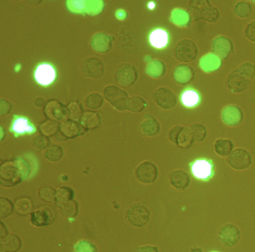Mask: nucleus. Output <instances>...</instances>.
<instances>
[{"label": "nucleus", "mask_w": 255, "mask_h": 252, "mask_svg": "<svg viewBox=\"0 0 255 252\" xmlns=\"http://www.w3.org/2000/svg\"><path fill=\"white\" fill-rule=\"evenodd\" d=\"M160 130V125L155 118L150 115L145 116L141 123V131L147 137H153L157 135Z\"/></svg>", "instance_id": "obj_28"}, {"label": "nucleus", "mask_w": 255, "mask_h": 252, "mask_svg": "<svg viewBox=\"0 0 255 252\" xmlns=\"http://www.w3.org/2000/svg\"><path fill=\"white\" fill-rule=\"evenodd\" d=\"M23 180V176L16 162L7 161L0 167V183L5 187H12Z\"/></svg>", "instance_id": "obj_4"}, {"label": "nucleus", "mask_w": 255, "mask_h": 252, "mask_svg": "<svg viewBox=\"0 0 255 252\" xmlns=\"http://www.w3.org/2000/svg\"><path fill=\"white\" fill-rule=\"evenodd\" d=\"M135 174L140 183L150 184L157 179L158 169L153 162L144 161L137 166Z\"/></svg>", "instance_id": "obj_13"}, {"label": "nucleus", "mask_w": 255, "mask_h": 252, "mask_svg": "<svg viewBox=\"0 0 255 252\" xmlns=\"http://www.w3.org/2000/svg\"><path fill=\"white\" fill-rule=\"evenodd\" d=\"M222 120L228 126H239L243 121V110L238 106H226L222 111Z\"/></svg>", "instance_id": "obj_18"}, {"label": "nucleus", "mask_w": 255, "mask_h": 252, "mask_svg": "<svg viewBox=\"0 0 255 252\" xmlns=\"http://www.w3.org/2000/svg\"><path fill=\"white\" fill-rule=\"evenodd\" d=\"M4 138H5V129H4L3 126H1V141H2Z\"/></svg>", "instance_id": "obj_54"}, {"label": "nucleus", "mask_w": 255, "mask_h": 252, "mask_svg": "<svg viewBox=\"0 0 255 252\" xmlns=\"http://www.w3.org/2000/svg\"><path fill=\"white\" fill-rule=\"evenodd\" d=\"M150 44L156 49L165 48L168 44L169 37L168 32L162 29L153 30L150 35Z\"/></svg>", "instance_id": "obj_30"}, {"label": "nucleus", "mask_w": 255, "mask_h": 252, "mask_svg": "<svg viewBox=\"0 0 255 252\" xmlns=\"http://www.w3.org/2000/svg\"><path fill=\"white\" fill-rule=\"evenodd\" d=\"M138 252H159L157 248L154 246H146L139 248Z\"/></svg>", "instance_id": "obj_51"}, {"label": "nucleus", "mask_w": 255, "mask_h": 252, "mask_svg": "<svg viewBox=\"0 0 255 252\" xmlns=\"http://www.w3.org/2000/svg\"><path fill=\"white\" fill-rule=\"evenodd\" d=\"M59 208L61 209V211L62 212L63 214L70 216V217H74V216H77V213H78V204L74 200H71L69 202L64 204Z\"/></svg>", "instance_id": "obj_43"}, {"label": "nucleus", "mask_w": 255, "mask_h": 252, "mask_svg": "<svg viewBox=\"0 0 255 252\" xmlns=\"http://www.w3.org/2000/svg\"><path fill=\"white\" fill-rule=\"evenodd\" d=\"M85 132L86 129L81 125L71 119L62 122L60 125V133L65 137V140L76 138L79 135H83Z\"/></svg>", "instance_id": "obj_22"}, {"label": "nucleus", "mask_w": 255, "mask_h": 252, "mask_svg": "<svg viewBox=\"0 0 255 252\" xmlns=\"http://www.w3.org/2000/svg\"><path fill=\"white\" fill-rule=\"evenodd\" d=\"M115 78L118 84L122 87H129L136 82L138 72L133 65L129 63H122L118 66L115 73Z\"/></svg>", "instance_id": "obj_8"}, {"label": "nucleus", "mask_w": 255, "mask_h": 252, "mask_svg": "<svg viewBox=\"0 0 255 252\" xmlns=\"http://www.w3.org/2000/svg\"><path fill=\"white\" fill-rule=\"evenodd\" d=\"M74 191L69 187H62L58 189L56 195V204L59 207L73 200Z\"/></svg>", "instance_id": "obj_34"}, {"label": "nucleus", "mask_w": 255, "mask_h": 252, "mask_svg": "<svg viewBox=\"0 0 255 252\" xmlns=\"http://www.w3.org/2000/svg\"><path fill=\"white\" fill-rule=\"evenodd\" d=\"M255 77V65L246 62L241 64L228 75L227 85L232 93L244 92Z\"/></svg>", "instance_id": "obj_1"}, {"label": "nucleus", "mask_w": 255, "mask_h": 252, "mask_svg": "<svg viewBox=\"0 0 255 252\" xmlns=\"http://www.w3.org/2000/svg\"><path fill=\"white\" fill-rule=\"evenodd\" d=\"M154 100L156 104L164 110H171L177 103L175 94L167 87L158 88L154 92Z\"/></svg>", "instance_id": "obj_14"}, {"label": "nucleus", "mask_w": 255, "mask_h": 252, "mask_svg": "<svg viewBox=\"0 0 255 252\" xmlns=\"http://www.w3.org/2000/svg\"><path fill=\"white\" fill-rule=\"evenodd\" d=\"M56 192L51 187L41 188L39 191V197L46 202L52 203L56 201Z\"/></svg>", "instance_id": "obj_45"}, {"label": "nucleus", "mask_w": 255, "mask_h": 252, "mask_svg": "<svg viewBox=\"0 0 255 252\" xmlns=\"http://www.w3.org/2000/svg\"><path fill=\"white\" fill-rule=\"evenodd\" d=\"M33 208L32 201L28 198H20L16 201L15 209L17 213L21 215H26L30 213Z\"/></svg>", "instance_id": "obj_42"}, {"label": "nucleus", "mask_w": 255, "mask_h": 252, "mask_svg": "<svg viewBox=\"0 0 255 252\" xmlns=\"http://www.w3.org/2000/svg\"><path fill=\"white\" fill-rule=\"evenodd\" d=\"M252 162L250 153L243 148L235 149L228 156V165L234 170L247 169L252 165Z\"/></svg>", "instance_id": "obj_11"}, {"label": "nucleus", "mask_w": 255, "mask_h": 252, "mask_svg": "<svg viewBox=\"0 0 255 252\" xmlns=\"http://www.w3.org/2000/svg\"><path fill=\"white\" fill-rule=\"evenodd\" d=\"M103 104H104V98L99 93L93 92L86 97V107L91 110H98L102 107Z\"/></svg>", "instance_id": "obj_39"}, {"label": "nucleus", "mask_w": 255, "mask_h": 252, "mask_svg": "<svg viewBox=\"0 0 255 252\" xmlns=\"http://www.w3.org/2000/svg\"><path fill=\"white\" fill-rule=\"evenodd\" d=\"M221 243L225 246H233L238 243L240 239V231L237 227L232 224L224 225L219 233Z\"/></svg>", "instance_id": "obj_20"}, {"label": "nucleus", "mask_w": 255, "mask_h": 252, "mask_svg": "<svg viewBox=\"0 0 255 252\" xmlns=\"http://www.w3.org/2000/svg\"><path fill=\"white\" fill-rule=\"evenodd\" d=\"M191 252H203L202 249L200 248H194V249H191Z\"/></svg>", "instance_id": "obj_55"}, {"label": "nucleus", "mask_w": 255, "mask_h": 252, "mask_svg": "<svg viewBox=\"0 0 255 252\" xmlns=\"http://www.w3.org/2000/svg\"><path fill=\"white\" fill-rule=\"evenodd\" d=\"M62 156H63V150L60 146L56 144L49 147L45 153L46 159L51 162H58L62 159Z\"/></svg>", "instance_id": "obj_40"}, {"label": "nucleus", "mask_w": 255, "mask_h": 252, "mask_svg": "<svg viewBox=\"0 0 255 252\" xmlns=\"http://www.w3.org/2000/svg\"><path fill=\"white\" fill-rule=\"evenodd\" d=\"M12 105L9 101L5 99L0 100V115L2 116H6L11 113Z\"/></svg>", "instance_id": "obj_50"}, {"label": "nucleus", "mask_w": 255, "mask_h": 252, "mask_svg": "<svg viewBox=\"0 0 255 252\" xmlns=\"http://www.w3.org/2000/svg\"><path fill=\"white\" fill-rule=\"evenodd\" d=\"M234 13L240 18H248L252 13V5L247 2H238L234 6Z\"/></svg>", "instance_id": "obj_38"}, {"label": "nucleus", "mask_w": 255, "mask_h": 252, "mask_svg": "<svg viewBox=\"0 0 255 252\" xmlns=\"http://www.w3.org/2000/svg\"><path fill=\"white\" fill-rule=\"evenodd\" d=\"M68 113H69V119L71 120L77 121L81 119L83 115V107L78 101H73L68 106Z\"/></svg>", "instance_id": "obj_41"}, {"label": "nucleus", "mask_w": 255, "mask_h": 252, "mask_svg": "<svg viewBox=\"0 0 255 252\" xmlns=\"http://www.w3.org/2000/svg\"><path fill=\"white\" fill-rule=\"evenodd\" d=\"M214 150L218 156H229L234 150V143L227 138H219L214 143Z\"/></svg>", "instance_id": "obj_33"}, {"label": "nucleus", "mask_w": 255, "mask_h": 252, "mask_svg": "<svg viewBox=\"0 0 255 252\" xmlns=\"http://www.w3.org/2000/svg\"><path fill=\"white\" fill-rule=\"evenodd\" d=\"M189 167L193 177L200 181L208 182L214 177V163L212 159L198 158L191 162Z\"/></svg>", "instance_id": "obj_3"}, {"label": "nucleus", "mask_w": 255, "mask_h": 252, "mask_svg": "<svg viewBox=\"0 0 255 252\" xmlns=\"http://www.w3.org/2000/svg\"><path fill=\"white\" fill-rule=\"evenodd\" d=\"M191 16L188 11L182 9V8H174L171 11L170 20L175 26L179 27H186L190 23Z\"/></svg>", "instance_id": "obj_32"}, {"label": "nucleus", "mask_w": 255, "mask_h": 252, "mask_svg": "<svg viewBox=\"0 0 255 252\" xmlns=\"http://www.w3.org/2000/svg\"><path fill=\"white\" fill-rule=\"evenodd\" d=\"M170 183L174 189L184 190L190 184V177L183 170H175L170 174Z\"/></svg>", "instance_id": "obj_27"}, {"label": "nucleus", "mask_w": 255, "mask_h": 252, "mask_svg": "<svg viewBox=\"0 0 255 252\" xmlns=\"http://www.w3.org/2000/svg\"><path fill=\"white\" fill-rule=\"evenodd\" d=\"M189 129H190L191 133H192L195 142H200V141H204L207 137V128L201 124H193V125L189 126Z\"/></svg>", "instance_id": "obj_36"}, {"label": "nucleus", "mask_w": 255, "mask_h": 252, "mask_svg": "<svg viewBox=\"0 0 255 252\" xmlns=\"http://www.w3.org/2000/svg\"><path fill=\"white\" fill-rule=\"evenodd\" d=\"M222 65V59L213 53L204 55L199 60V68L207 74L217 71Z\"/></svg>", "instance_id": "obj_26"}, {"label": "nucleus", "mask_w": 255, "mask_h": 252, "mask_svg": "<svg viewBox=\"0 0 255 252\" xmlns=\"http://www.w3.org/2000/svg\"><path fill=\"white\" fill-rule=\"evenodd\" d=\"M138 44L136 35L132 30L128 29L122 30L119 36V45L122 50L126 53H131L135 50Z\"/></svg>", "instance_id": "obj_25"}, {"label": "nucleus", "mask_w": 255, "mask_h": 252, "mask_svg": "<svg viewBox=\"0 0 255 252\" xmlns=\"http://www.w3.org/2000/svg\"><path fill=\"white\" fill-rule=\"evenodd\" d=\"M80 125L86 130L97 129L101 125V116L97 112H84L80 119Z\"/></svg>", "instance_id": "obj_29"}, {"label": "nucleus", "mask_w": 255, "mask_h": 252, "mask_svg": "<svg viewBox=\"0 0 255 252\" xmlns=\"http://www.w3.org/2000/svg\"><path fill=\"white\" fill-rule=\"evenodd\" d=\"M168 136L171 142L178 146L180 148H189L195 142L189 127L180 126V125H177L171 128L168 133Z\"/></svg>", "instance_id": "obj_9"}, {"label": "nucleus", "mask_w": 255, "mask_h": 252, "mask_svg": "<svg viewBox=\"0 0 255 252\" xmlns=\"http://www.w3.org/2000/svg\"><path fill=\"white\" fill-rule=\"evenodd\" d=\"M83 74L89 78L99 79L104 75V65L98 58H87L82 64Z\"/></svg>", "instance_id": "obj_17"}, {"label": "nucleus", "mask_w": 255, "mask_h": 252, "mask_svg": "<svg viewBox=\"0 0 255 252\" xmlns=\"http://www.w3.org/2000/svg\"><path fill=\"white\" fill-rule=\"evenodd\" d=\"M74 252H97V249L88 240H81L74 246Z\"/></svg>", "instance_id": "obj_44"}, {"label": "nucleus", "mask_w": 255, "mask_h": 252, "mask_svg": "<svg viewBox=\"0 0 255 252\" xmlns=\"http://www.w3.org/2000/svg\"><path fill=\"white\" fill-rule=\"evenodd\" d=\"M56 218V212L52 207L43 206L31 215V222L34 226L43 227L50 225Z\"/></svg>", "instance_id": "obj_15"}, {"label": "nucleus", "mask_w": 255, "mask_h": 252, "mask_svg": "<svg viewBox=\"0 0 255 252\" xmlns=\"http://www.w3.org/2000/svg\"><path fill=\"white\" fill-rule=\"evenodd\" d=\"M173 76L177 84L186 86L193 81L195 79V71L192 67L183 64L176 67Z\"/></svg>", "instance_id": "obj_23"}, {"label": "nucleus", "mask_w": 255, "mask_h": 252, "mask_svg": "<svg viewBox=\"0 0 255 252\" xmlns=\"http://www.w3.org/2000/svg\"></svg>", "instance_id": "obj_58"}, {"label": "nucleus", "mask_w": 255, "mask_h": 252, "mask_svg": "<svg viewBox=\"0 0 255 252\" xmlns=\"http://www.w3.org/2000/svg\"><path fill=\"white\" fill-rule=\"evenodd\" d=\"M13 212V204L7 198H1V217H7Z\"/></svg>", "instance_id": "obj_47"}, {"label": "nucleus", "mask_w": 255, "mask_h": 252, "mask_svg": "<svg viewBox=\"0 0 255 252\" xmlns=\"http://www.w3.org/2000/svg\"><path fill=\"white\" fill-rule=\"evenodd\" d=\"M147 106V102L141 97L134 96L128 100V110L132 113H141Z\"/></svg>", "instance_id": "obj_37"}, {"label": "nucleus", "mask_w": 255, "mask_h": 252, "mask_svg": "<svg viewBox=\"0 0 255 252\" xmlns=\"http://www.w3.org/2000/svg\"><path fill=\"white\" fill-rule=\"evenodd\" d=\"M144 60H145L146 62H147V63H149V62H151V61L153 60V59H152L151 56H145V58H144Z\"/></svg>", "instance_id": "obj_56"}, {"label": "nucleus", "mask_w": 255, "mask_h": 252, "mask_svg": "<svg viewBox=\"0 0 255 252\" xmlns=\"http://www.w3.org/2000/svg\"><path fill=\"white\" fill-rule=\"evenodd\" d=\"M126 16V12H125L124 10H119V11L116 12V17L119 18V20H124Z\"/></svg>", "instance_id": "obj_53"}, {"label": "nucleus", "mask_w": 255, "mask_h": 252, "mask_svg": "<svg viewBox=\"0 0 255 252\" xmlns=\"http://www.w3.org/2000/svg\"><path fill=\"white\" fill-rule=\"evenodd\" d=\"M50 144V139H49L48 137L44 135H38L34 140V146L40 150L48 148Z\"/></svg>", "instance_id": "obj_48"}, {"label": "nucleus", "mask_w": 255, "mask_h": 252, "mask_svg": "<svg viewBox=\"0 0 255 252\" xmlns=\"http://www.w3.org/2000/svg\"><path fill=\"white\" fill-rule=\"evenodd\" d=\"M180 102L183 107L187 109L196 108L201 104V94L196 89L188 87L180 94Z\"/></svg>", "instance_id": "obj_24"}, {"label": "nucleus", "mask_w": 255, "mask_h": 252, "mask_svg": "<svg viewBox=\"0 0 255 252\" xmlns=\"http://www.w3.org/2000/svg\"><path fill=\"white\" fill-rule=\"evenodd\" d=\"M245 34L249 41L255 43V20L248 23L247 26L245 29Z\"/></svg>", "instance_id": "obj_49"}, {"label": "nucleus", "mask_w": 255, "mask_h": 252, "mask_svg": "<svg viewBox=\"0 0 255 252\" xmlns=\"http://www.w3.org/2000/svg\"><path fill=\"white\" fill-rule=\"evenodd\" d=\"M198 54V47L192 40L183 39L175 47L174 55L177 60L183 63H189L196 59Z\"/></svg>", "instance_id": "obj_6"}, {"label": "nucleus", "mask_w": 255, "mask_h": 252, "mask_svg": "<svg viewBox=\"0 0 255 252\" xmlns=\"http://www.w3.org/2000/svg\"><path fill=\"white\" fill-rule=\"evenodd\" d=\"M56 77V70L50 64H41L35 70V80L41 86H50L55 81Z\"/></svg>", "instance_id": "obj_19"}, {"label": "nucleus", "mask_w": 255, "mask_h": 252, "mask_svg": "<svg viewBox=\"0 0 255 252\" xmlns=\"http://www.w3.org/2000/svg\"><path fill=\"white\" fill-rule=\"evenodd\" d=\"M35 105L38 108H42L44 106L47 105L45 104V101H44V98H37L35 100Z\"/></svg>", "instance_id": "obj_52"}, {"label": "nucleus", "mask_w": 255, "mask_h": 252, "mask_svg": "<svg viewBox=\"0 0 255 252\" xmlns=\"http://www.w3.org/2000/svg\"><path fill=\"white\" fill-rule=\"evenodd\" d=\"M44 113L50 120L64 122L68 120L69 113L68 107L56 100H51L44 107Z\"/></svg>", "instance_id": "obj_12"}, {"label": "nucleus", "mask_w": 255, "mask_h": 252, "mask_svg": "<svg viewBox=\"0 0 255 252\" xmlns=\"http://www.w3.org/2000/svg\"><path fill=\"white\" fill-rule=\"evenodd\" d=\"M40 130L42 135L47 137L53 136L60 131V125L54 121H46L45 122L41 124L40 126Z\"/></svg>", "instance_id": "obj_35"}, {"label": "nucleus", "mask_w": 255, "mask_h": 252, "mask_svg": "<svg viewBox=\"0 0 255 252\" xmlns=\"http://www.w3.org/2000/svg\"><path fill=\"white\" fill-rule=\"evenodd\" d=\"M213 53L219 56L222 60L228 59L234 49L232 41L226 36L219 35L212 41Z\"/></svg>", "instance_id": "obj_16"}, {"label": "nucleus", "mask_w": 255, "mask_h": 252, "mask_svg": "<svg viewBox=\"0 0 255 252\" xmlns=\"http://www.w3.org/2000/svg\"><path fill=\"white\" fill-rule=\"evenodd\" d=\"M150 216L148 209L139 203L132 204L127 210V219L134 227L144 226L150 220Z\"/></svg>", "instance_id": "obj_7"}, {"label": "nucleus", "mask_w": 255, "mask_h": 252, "mask_svg": "<svg viewBox=\"0 0 255 252\" xmlns=\"http://www.w3.org/2000/svg\"><path fill=\"white\" fill-rule=\"evenodd\" d=\"M67 5L73 12L83 13L86 11L87 1H68Z\"/></svg>", "instance_id": "obj_46"}, {"label": "nucleus", "mask_w": 255, "mask_h": 252, "mask_svg": "<svg viewBox=\"0 0 255 252\" xmlns=\"http://www.w3.org/2000/svg\"><path fill=\"white\" fill-rule=\"evenodd\" d=\"M113 38L106 32L95 33L91 40V47L99 53H107L111 50Z\"/></svg>", "instance_id": "obj_21"}, {"label": "nucleus", "mask_w": 255, "mask_h": 252, "mask_svg": "<svg viewBox=\"0 0 255 252\" xmlns=\"http://www.w3.org/2000/svg\"><path fill=\"white\" fill-rule=\"evenodd\" d=\"M10 132L14 134V137L32 135L36 132L37 129L34 124L26 116H14L9 129Z\"/></svg>", "instance_id": "obj_10"}, {"label": "nucleus", "mask_w": 255, "mask_h": 252, "mask_svg": "<svg viewBox=\"0 0 255 252\" xmlns=\"http://www.w3.org/2000/svg\"><path fill=\"white\" fill-rule=\"evenodd\" d=\"M166 71L165 63L158 59H153L151 62L147 63L145 68V72L149 77L158 79L163 77Z\"/></svg>", "instance_id": "obj_31"}, {"label": "nucleus", "mask_w": 255, "mask_h": 252, "mask_svg": "<svg viewBox=\"0 0 255 252\" xmlns=\"http://www.w3.org/2000/svg\"><path fill=\"white\" fill-rule=\"evenodd\" d=\"M148 8H150V9H153V8H155L154 2H150V3L148 4Z\"/></svg>", "instance_id": "obj_57"}, {"label": "nucleus", "mask_w": 255, "mask_h": 252, "mask_svg": "<svg viewBox=\"0 0 255 252\" xmlns=\"http://www.w3.org/2000/svg\"><path fill=\"white\" fill-rule=\"evenodd\" d=\"M189 13L193 21L215 23L219 18V11L209 1H192L189 2Z\"/></svg>", "instance_id": "obj_2"}, {"label": "nucleus", "mask_w": 255, "mask_h": 252, "mask_svg": "<svg viewBox=\"0 0 255 252\" xmlns=\"http://www.w3.org/2000/svg\"><path fill=\"white\" fill-rule=\"evenodd\" d=\"M104 97L119 111L128 110V103L129 98L125 91L122 90L117 86L113 85L106 86L104 89Z\"/></svg>", "instance_id": "obj_5"}]
</instances>
